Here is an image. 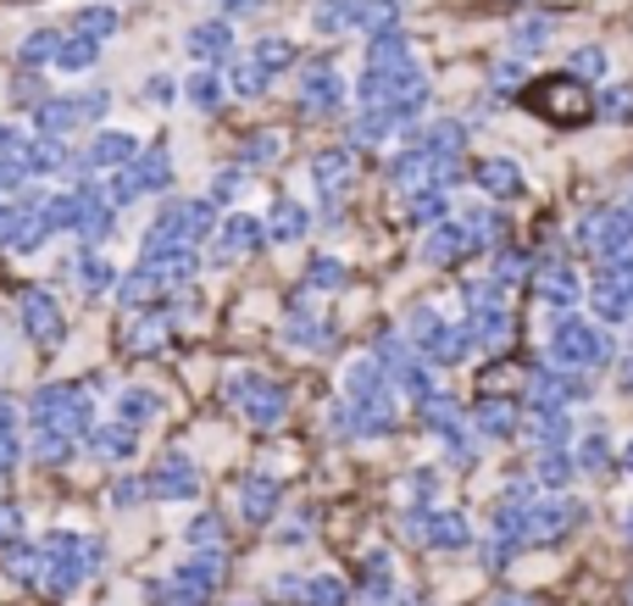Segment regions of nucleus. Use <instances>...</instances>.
<instances>
[{
	"mask_svg": "<svg viewBox=\"0 0 633 606\" xmlns=\"http://www.w3.org/2000/svg\"><path fill=\"white\" fill-rule=\"evenodd\" d=\"M223 45H228L223 28H201V34H194V51H223Z\"/></svg>",
	"mask_w": 633,
	"mask_h": 606,
	"instance_id": "3",
	"label": "nucleus"
},
{
	"mask_svg": "<svg viewBox=\"0 0 633 606\" xmlns=\"http://www.w3.org/2000/svg\"><path fill=\"white\" fill-rule=\"evenodd\" d=\"M483 184H490L495 195H517V184H522V178H517L511 162H483Z\"/></svg>",
	"mask_w": 633,
	"mask_h": 606,
	"instance_id": "2",
	"label": "nucleus"
},
{
	"mask_svg": "<svg viewBox=\"0 0 633 606\" xmlns=\"http://www.w3.org/2000/svg\"><path fill=\"white\" fill-rule=\"evenodd\" d=\"M533 112H545L550 123H583V117L595 112V101L583 96V84L550 78V84H533Z\"/></svg>",
	"mask_w": 633,
	"mask_h": 606,
	"instance_id": "1",
	"label": "nucleus"
},
{
	"mask_svg": "<svg viewBox=\"0 0 633 606\" xmlns=\"http://www.w3.org/2000/svg\"><path fill=\"white\" fill-rule=\"evenodd\" d=\"M578 67H583V73H600L606 62H600V51H583V56H578Z\"/></svg>",
	"mask_w": 633,
	"mask_h": 606,
	"instance_id": "4",
	"label": "nucleus"
}]
</instances>
